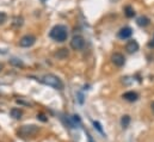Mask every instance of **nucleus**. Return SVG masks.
Listing matches in <instances>:
<instances>
[{"instance_id": "f257e3e1", "label": "nucleus", "mask_w": 154, "mask_h": 142, "mask_svg": "<svg viewBox=\"0 0 154 142\" xmlns=\"http://www.w3.org/2000/svg\"><path fill=\"white\" fill-rule=\"evenodd\" d=\"M39 81L43 82L47 86H50V87L55 88V90H60V91L63 90V82H62V80L59 76L54 75V74H45V75H43L39 79Z\"/></svg>"}, {"instance_id": "f03ea898", "label": "nucleus", "mask_w": 154, "mask_h": 142, "mask_svg": "<svg viewBox=\"0 0 154 142\" xmlns=\"http://www.w3.org/2000/svg\"><path fill=\"white\" fill-rule=\"evenodd\" d=\"M49 36L56 41V42H65L68 37V32H67V28L65 25H55L51 30Z\"/></svg>"}, {"instance_id": "7ed1b4c3", "label": "nucleus", "mask_w": 154, "mask_h": 142, "mask_svg": "<svg viewBox=\"0 0 154 142\" xmlns=\"http://www.w3.org/2000/svg\"><path fill=\"white\" fill-rule=\"evenodd\" d=\"M18 135L22 137H29V136H34L38 133V127L35 124H30V125H22L18 129Z\"/></svg>"}, {"instance_id": "20e7f679", "label": "nucleus", "mask_w": 154, "mask_h": 142, "mask_svg": "<svg viewBox=\"0 0 154 142\" xmlns=\"http://www.w3.org/2000/svg\"><path fill=\"white\" fill-rule=\"evenodd\" d=\"M71 47L74 50H81L85 47V38L81 35H75L71 41Z\"/></svg>"}, {"instance_id": "39448f33", "label": "nucleus", "mask_w": 154, "mask_h": 142, "mask_svg": "<svg viewBox=\"0 0 154 142\" xmlns=\"http://www.w3.org/2000/svg\"><path fill=\"white\" fill-rule=\"evenodd\" d=\"M36 42V37L32 35H25L23 36L19 41V45L23 47V48H29L31 45H34Z\"/></svg>"}, {"instance_id": "423d86ee", "label": "nucleus", "mask_w": 154, "mask_h": 142, "mask_svg": "<svg viewBox=\"0 0 154 142\" xmlns=\"http://www.w3.org/2000/svg\"><path fill=\"white\" fill-rule=\"evenodd\" d=\"M111 60H112V63H114L115 66H117V67H122V66L124 65V62H125V59H124V56H123L121 53H115V54H112Z\"/></svg>"}, {"instance_id": "0eeeda50", "label": "nucleus", "mask_w": 154, "mask_h": 142, "mask_svg": "<svg viewBox=\"0 0 154 142\" xmlns=\"http://www.w3.org/2000/svg\"><path fill=\"white\" fill-rule=\"evenodd\" d=\"M125 50H127L128 53H130V54L137 51V50H139V43H137L135 39H130V41L127 43V45H125Z\"/></svg>"}, {"instance_id": "6e6552de", "label": "nucleus", "mask_w": 154, "mask_h": 142, "mask_svg": "<svg viewBox=\"0 0 154 142\" xmlns=\"http://www.w3.org/2000/svg\"><path fill=\"white\" fill-rule=\"evenodd\" d=\"M131 35H133V30H131V28H129V26L122 28V29L118 31V37H119L121 39H127V38H129Z\"/></svg>"}, {"instance_id": "1a4fd4ad", "label": "nucleus", "mask_w": 154, "mask_h": 142, "mask_svg": "<svg viewBox=\"0 0 154 142\" xmlns=\"http://www.w3.org/2000/svg\"><path fill=\"white\" fill-rule=\"evenodd\" d=\"M137 98H139V94L136 92H134V91H129V92H125L123 94V99H125L127 102H131L133 103V102H136Z\"/></svg>"}, {"instance_id": "9d476101", "label": "nucleus", "mask_w": 154, "mask_h": 142, "mask_svg": "<svg viewBox=\"0 0 154 142\" xmlns=\"http://www.w3.org/2000/svg\"><path fill=\"white\" fill-rule=\"evenodd\" d=\"M136 23H137V25H139V26L145 28V26L149 25L151 20H149V18H148V17H146V16H141V17H139V18L136 19Z\"/></svg>"}, {"instance_id": "9b49d317", "label": "nucleus", "mask_w": 154, "mask_h": 142, "mask_svg": "<svg viewBox=\"0 0 154 142\" xmlns=\"http://www.w3.org/2000/svg\"><path fill=\"white\" fill-rule=\"evenodd\" d=\"M11 117H13L14 119H19L20 117H22V115H23V111L20 110V109H17V107H13L12 110H11Z\"/></svg>"}, {"instance_id": "f8f14e48", "label": "nucleus", "mask_w": 154, "mask_h": 142, "mask_svg": "<svg viewBox=\"0 0 154 142\" xmlns=\"http://www.w3.org/2000/svg\"><path fill=\"white\" fill-rule=\"evenodd\" d=\"M68 50L67 49H65V48H62V49H60L56 54H55V56L57 57V59H61V60H63V59H66L67 56H68Z\"/></svg>"}, {"instance_id": "ddd939ff", "label": "nucleus", "mask_w": 154, "mask_h": 142, "mask_svg": "<svg viewBox=\"0 0 154 142\" xmlns=\"http://www.w3.org/2000/svg\"><path fill=\"white\" fill-rule=\"evenodd\" d=\"M124 14L128 17V18H133L135 16V11L131 6H125L124 7Z\"/></svg>"}, {"instance_id": "4468645a", "label": "nucleus", "mask_w": 154, "mask_h": 142, "mask_svg": "<svg viewBox=\"0 0 154 142\" xmlns=\"http://www.w3.org/2000/svg\"><path fill=\"white\" fill-rule=\"evenodd\" d=\"M129 124H130V116L124 115V116L121 118V125H122L123 128H128Z\"/></svg>"}, {"instance_id": "2eb2a0df", "label": "nucleus", "mask_w": 154, "mask_h": 142, "mask_svg": "<svg viewBox=\"0 0 154 142\" xmlns=\"http://www.w3.org/2000/svg\"><path fill=\"white\" fill-rule=\"evenodd\" d=\"M10 63L12 65V66H14V67H24V63H23V61L22 60H19V59H11L10 60Z\"/></svg>"}, {"instance_id": "dca6fc26", "label": "nucleus", "mask_w": 154, "mask_h": 142, "mask_svg": "<svg viewBox=\"0 0 154 142\" xmlns=\"http://www.w3.org/2000/svg\"><path fill=\"white\" fill-rule=\"evenodd\" d=\"M13 26H17V28H19V26H22L23 25V18L22 17H16L14 19H13Z\"/></svg>"}, {"instance_id": "f3484780", "label": "nucleus", "mask_w": 154, "mask_h": 142, "mask_svg": "<svg viewBox=\"0 0 154 142\" xmlns=\"http://www.w3.org/2000/svg\"><path fill=\"white\" fill-rule=\"evenodd\" d=\"M6 18H7L6 13H4V12H0V25H1V24H4V23L6 22Z\"/></svg>"}, {"instance_id": "a211bd4d", "label": "nucleus", "mask_w": 154, "mask_h": 142, "mask_svg": "<svg viewBox=\"0 0 154 142\" xmlns=\"http://www.w3.org/2000/svg\"><path fill=\"white\" fill-rule=\"evenodd\" d=\"M93 125H94V128H97V130H98L99 133H102V134H103V129H102V125H100L98 122H93Z\"/></svg>"}, {"instance_id": "6ab92c4d", "label": "nucleus", "mask_w": 154, "mask_h": 142, "mask_svg": "<svg viewBox=\"0 0 154 142\" xmlns=\"http://www.w3.org/2000/svg\"><path fill=\"white\" fill-rule=\"evenodd\" d=\"M37 118H38L39 121H42V122H47V121H48V118H45V116H44L43 113H39V115H37Z\"/></svg>"}, {"instance_id": "aec40b11", "label": "nucleus", "mask_w": 154, "mask_h": 142, "mask_svg": "<svg viewBox=\"0 0 154 142\" xmlns=\"http://www.w3.org/2000/svg\"><path fill=\"white\" fill-rule=\"evenodd\" d=\"M86 136H87V140H88V142H94V141H93V139H92V136H91L88 133H86Z\"/></svg>"}, {"instance_id": "412c9836", "label": "nucleus", "mask_w": 154, "mask_h": 142, "mask_svg": "<svg viewBox=\"0 0 154 142\" xmlns=\"http://www.w3.org/2000/svg\"><path fill=\"white\" fill-rule=\"evenodd\" d=\"M151 107H152V111H153V113H154V102L151 104Z\"/></svg>"}, {"instance_id": "4be33fe9", "label": "nucleus", "mask_w": 154, "mask_h": 142, "mask_svg": "<svg viewBox=\"0 0 154 142\" xmlns=\"http://www.w3.org/2000/svg\"><path fill=\"white\" fill-rule=\"evenodd\" d=\"M2 68H4V65H2V63H0V72H1Z\"/></svg>"}, {"instance_id": "5701e85b", "label": "nucleus", "mask_w": 154, "mask_h": 142, "mask_svg": "<svg viewBox=\"0 0 154 142\" xmlns=\"http://www.w3.org/2000/svg\"><path fill=\"white\" fill-rule=\"evenodd\" d=\"M154 41V39H153ZM149 45H151V47H152V45H154V42H152V43H149Z\"/></svg>"}, {"instance_id": "b1692460", "label": "nucleus", "mask_w": 154, "mask_h": 142, "mask_svg": "<svg viewBox=\"0 0 154 142\" xmlns=\"http://www.w3.org/2000/svg\"><path fill=\"white\" fill-rule=\"evenodd\" d=\"M42 1H45V0H42Z\"/></svg>"}]
</instances>
